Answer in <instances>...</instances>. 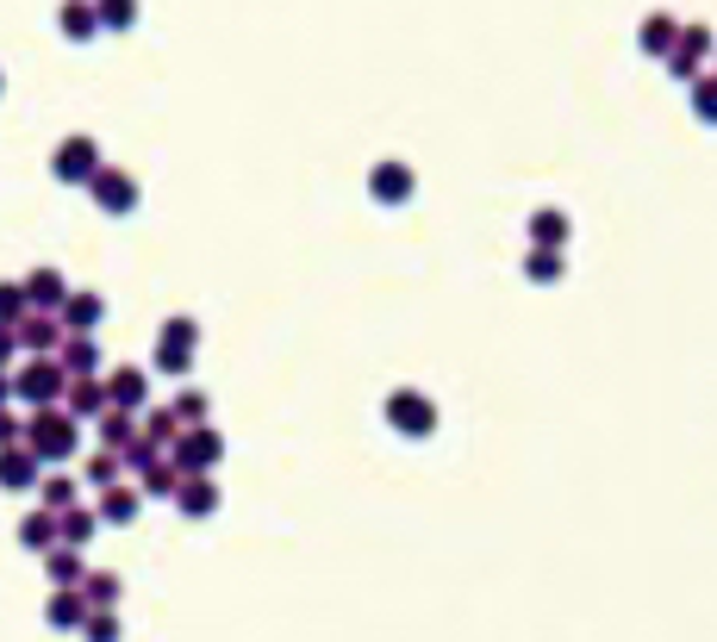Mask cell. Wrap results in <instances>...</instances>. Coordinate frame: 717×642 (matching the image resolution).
<instances>
[{"mask_svg":"<svg viewBox=\"0 0 717 642\" xmlns=\"http://www.w3.org/2000/svg\"><path fill=\"white\" fill-rule=\"evenodd\" d=\"M25 306H31L25 287H0V319H25Z\"/></svg>","mask_w":717,"mask_h":642,"instance_id":"4dcf8cb0","label":"cell"},{"mask_svg":"<svg viewBox=\"0 0 717 642\" xmlns=\"http://www.w3.org/2000/svg\"><path fill=\"white\" fill-rule=\"evenodd\" d=\"M94 20H100V25H113V31H119V25L131 20V0H94Z\"/></svg>","mask_w":717,"mask_h":642,"instance_id":"f1b7e54d","label":"cell"},{"mask_svg":"<svg viewBox=\"0 0 717 642\" xmlns=\"http://www.w3.org/2000/svg\"><path fill=\"white\" fill-rule=\"evenodd\" d=\"M25 299H31V306H63V281H56L50 269H38L31 281H25Z\"/></svg>","mask_w":717,"mask_h":642,"instance_id":"d6986e66","label":"cell"},{"mask_svg":"<svg viewBox=\"0 0 717 642\" xmlns=\"http://www.w3.org/2000/svg\"><path fill=\"white\" fill-rule=\"evenodd\" d=\"M0 399H7V381H0Z\"/></svg>","mask_w":717,"mask_h":642,"instance_id":"e575fe53","label":"cell"},{"mask_svg":"<svg viewBox=\"0 0 717 642\" xmlns=\"http://www.w3.org/2000/svg\"><path fill=\"white\" fill-rule=\"evenodd\" d=\"M100 437H106V444H113V449H131V444H138V424H131V412H119V406H113V412H106V424H100Z\"/></svg>","mask_w":717,"mask_h":642,"instance_id":"44dd1931","label":"cell"},{"mask_svg":"<svg viewBox=\"0 0 717 642\" xmlns=\"http://www.w3.org/2000/svg\"><path fill=\"white\" fill-rule=\"evenodd\" d=\"M94 362H100V349L88 344V337H75V344L63 349V374H88Z\"/></svg>","mask_w":717,"mask_h":642,"instance_id":"603a6c76","label":"cell"},{"mask_svg":"<svg viewBox=\"0 0 717 642\" xmlns=\"http://www.w3.org/2000/svg\"><path fill=\"white\" fill-rule=\"evenodd\" d=\"M7 356H13V331H0V362H7Z\"/></svg>","mask_w":717,"mask_h":642,"instance_id":"836d02e7","label":"cell"},{"mask_svg":"<svg viewBox=\"0 0 717 642\" xmlns=\"http://www.w3.org/2000/svg\"><path fill=\"white\" fill-rule=\"evenodd\" d=\"M20 543L25 549H56V512H31L20 524Z\"/></svg>","mask_w":717,"mask_h":642,"instance_id":"5bb4252c","label":"cell"},{"mask_svg":"<svg viewBox=\"0 0 717 642\" xmlns=\"http://www.w3.org/2000/svg\"><path fill=\"white\" fill-rule=\"evenodd\" d=\"M94 144H88V138H69V144H63V156H56V169H63V181H94Z\"/></svg>","mask_w":717,"mask_h":642,"instance_id":"52a82bcc","label":"cell"},{"mask_svg":"<svg viewBox=\"0 0 717 642\" xmlns=\"http://www.w3.org/2000/svg\"><path fill=\"white\" fill-rule=\"evenodd\" d=\"M75 419L69 412H38L31 419V431H25V449L38 455V462H63V455H75Z\"/></svg>","mask_w":717,"mask_h":642,"instance_id":"6da1fadb","label":"cell"},{"mask_svg":"<svg viewBox=\"0 0 717 642\" xmlns=\"http://www.w3.org/2000/svg\"><path fill=\"white\" fill-rule=\"evenodd\" d=\"M81 637L88 642H119V618H113V612H88V618H81Z\"/></svg>","mask_w":717,"mask_h":642,"instance_id":"cb8c5ba5","label":"cell"},{"mask_svg":"<svg viewBox=\"0 0 717 642\" xmlns=\"http://www.w3.org/2000/svg\"><path fill=\"white\" fill-rule=\"evenodd\" d=\"M175 419H206V399H200V394H181V406H175Z\"/></svg>","mask_w":717,"mask_h":642,"instance_id":"d6a6232c","label":"cell"},{"mask_svg":"<svg viewBox=\"0 0 717 642\" xmlns=\"http://www.w3.org/2000/svg\"><path fill=\"white\" fill-rule=\"evenodd\" d=\"M705 50H712V31H705V25H680L668 69L680 75V81H699V56H705Z\"/></svg>","mask_w":717,"mask_h":642,"instance_id":"277c9868","label":"cell"},{"mask_svg":"<svg viewBox=\"0 0 717 642\" xmlns=\"http://www.w3.org/2000/svg\"><path fill=\"white\" fill-rule=\"evenodd\" d=\"M69 412H75V419L106 412V387H100L94 374H69Z\"/></svg>","mask_w":717,"mask_h":642,"instance_id":"ba28073f","label":"cell"},{"mask_svg":"<svg viewBox=\"0 0 717 642\" xmlns=\"http://www.w3.org/2000/svg\"><path fill=\"white\" fill-rule=\"evenodd\" d=\"M44 618H50V630H81V618H88V599L63 587V599H50Z\"/></svg>","mask_w":717,"mask_h":642,"instance_id":"8fae6325","label":"cell"},{"mask_svg":"<svg viewBox=\"0 0 717 642\" xmlns=\"http://www.w3.org/2000/svg\"><path fill=\"white\" fill-rule=\"evenodd\" d=\"M406 188H412V181H406V169H381V181H374V194H381V200H399Z\"/></svg>","mask_w":717,"mask_h":642,"instance_id":"f546056e","label":"cell"},{"mask_svg":"<svg viewBox=\"0 0 717 642\" xmlns=\"http://www.w3.org/2000/svg\"><path fill=\"white\" fill-rule=\"evenodd\" d=\"M63 31H69V38H94L100 31L94 7H88V0H69V7H63Z\"/></svg>","mask_w":717,"mask_h":642,"instance_id":"ac0fdd59","label":"cell"},{"mask_svg":"<svg viewBox=\"0 0 717 642\" xmlns=\"http://www.w3.org/2000/svg\"><path fill=\"white\" fill-rule=\"evenodd\" d=\"M38 468H44V462H38L31 449H7V455H0V487H13V493H25V487L38 480Z\"/></svg>","mask_w":717,"mask_h":642,"instance_id":"8992f818","label":"cell"},{"mask_svg":"<svg viewBox=\"0 0 717 642\" xmlns=\"http://www.w3.org/2000/svg\"><path fill=\"white\" fill-rule=\"evenodd\" d=\"M119 169H106V175H94V188L106 194V206H131V181H113Z\"/></svg>","mask_w":717,"mask_h":642,"instance_id":"4316f807","label":"cell"},{"mask_svg":"<svg viewBox=\"0 0 717 642\" xmlns=\"http://www.w3.org/2000/svg\"><path fill=\"white\" fill-rule=\"evenodd\" d=\"M106 399H113L119 412L144 406V374H138V369H113V381H106Z\"/></svg>","mask_w":717,"mask_h":642,"instance_id":"30bf717a","label":"cell"},{"mask_svg":"<svg viewBox=\"0 0 717 642\" xmlns=\"http://www.w3.org/2000/svg\"><path fill=\"white\" fill-rule=\"evenodd\" d=\"M138 512V493H125V487H106V499H100V524H125Z\"/></svg>","mask_w":717,"mask_h":642,"instance_id":"ffe728a7","label":"cell"},{"mask_svg":"<svg viewBox=\"0 0 717 642\" xmlns=\"http://www.w3.org/2000/svg\"><path fill=\"white\" fill-rule=\"evenodd\" d=\"M175 474H181V468H169V462H150V468H144V493H175V487H181Z\"/></svg>","mask_w":717,"mask_h":642,"instance_id":"d4e9b609","label":"cell"},{"mask_svg":"<svg viewBox=\"0 0 717 642\" xmlns=\"http://www.w3.org/2000/svg\"><path fill=\"white\" fill-rule=\"evenodd\" d=\"M693 106L717 125V75H699V81H693Z\"/></svg>","mask_w":717,"mask_h":642,"instance_id":"484cf974","label":"cell"},{"mask_svg":"<svg viewBox=\"0 0 717 642\" xmlns=\"http://www.w3.org/2000/svg\"><path fill=\"white\" fill-rule=\"evenodd\" d=\"M44 562H50V580H56V587H81V555H75V549H44Z\"/></svg>","mask_w":717,"mask_h":642,"instance_id":"e0dca14e","label":"cell"},{"mask_svg":"<svg viewBox=\"0 0 717 642\" xmlns=\"http://www.w3.org/2000/svg\"><path fill=\"white\" fill-rule=\"evenodd\" d=\"M674 38H680V25H674L668 13H649L643 20V44L649 50H674Z\"/></svg>","mask_w":717,"mask_h":642,"instance_id":"7402d4cb","label":"cell"},{"mask_svg":"<svg viewBox=\"0 0 717 642\" xmlns=\"http://www.w3.org/2000/svg\"><path fill=\"white\" fill-rule=\"evenodd\" d=\"M31 406H50V399L69 387V374H63V362H50V356H38V362H25V374L13 381Z\"/></svg>","mask_w":717,"mask_h":642,"instance_id":"3957f363","label":"cell"},{"mask_svg":"<svg viewBox=\"0 0 717 642\" xmlns=\"http://www.w3.org/2000/svg\"><path fill=\"white\" fill-rule=\"evenodd\" d=\"M56 337H63V319H38V312H25V319H20V344L25 349H44V356H50Z\"/></svg>","mask_w":717,"mask_h":642,"instance_id":"9c48e42d","label":"cell"},{"mask_svg":"<svg viewBox=\"0 0 717 642\" xmlns=\"http://www.w3.org/2000/svg\"><path fill=\"white\" fill-rule=\"evenodd\" d=\"M175 505H181L188 518H213V512H219V487H213L206 474H194V480L175 487Z\"/></svg>","mask_w":717,"mask_h":642,"instance_id":"5b68a950","label":"cell"},{"mask_svg":"<svg viewBox=\"0 0 717 642\" xmlns=\"http://www.w3.org/2000/svg\"><path fill=\"white\" fill-rule=\"evenodd\" d=\"M219 455H225V444H219V431H206V424L175 437V468H188V474H206Z\"/></svg>","mask_w":717,"mask_h":642,"instance_id":"7a4b0ae2","label":"cell"},{"mask_svg":"<svg viewBox=\"0 0 717 642\" xmlns=\"http://www.w3.org/2000/svg\"><path fill=\"white\" fill-rule=\"evenodd\" d=\"M94 319H100V299H63V331H75V337H88L94 331Z\"/></svg>","mask_w":717,"mask_h":642,"instance_id":"9a60e30c","label":"cell"},{"mask_svg":"<svg viewBox=\"0 0 717 642\" xmlns=\"http://www.w3.org/2000/svg\"><path fill=\"white\" fill-rule=\"evenodd\" d=\"M387 412L399 419V431H406V437H424V431H431V406H424V399H412V394H399Z\"/></svg>","mask_w":717,"mask_h":642,"instance_id":"7c38bea8","label":"cell"},{"mask_svg":"<svg viewBox=\"0 0 717 642\" xmlns=\"http://www.w3.org/2000/svg\"><path fill=\"white\" fill-rule=\"evenodd\" d=\"M113 474H119V455H94V462H88V480H94V487H113Z\"/></svg>","mask_w":717,"mask_h":642,"instance_id":"1f68e13d","label":"cell"},{"mask_svg":"<svg viewBox=\"0 0 717 642\" xmlns=\"http://www.w3.org/2000/svg\"><path fill=\"white\" fill-rule=\"evenodd\" d=\"M75 505V480H44V512H69Z\"/></svg>","mask_w":717,"mask_h":642,"instance_id":"83f0119b","label":"cell"},{"mask_svg":"<svg viewBox=\"0 0 717 642\" xmlns=\"http://www.w3.org/2000/svg\"><path fill=\"white\" fill-rule=\"evenodd\" d=\"M81 599H88V612H113V605H119V580H113V574H94V580H81Z\"/></svg>","mask_w":717,"mask_h":642,"instance_id":"2e32d148","label":"cell"},{"mask_svg":"<svg viewBox=\"0 0 717 642\" xmlns=\"http://www.w3.org/2000/svg\"><path fill=\"white\" fill-rule=\"evenodd\" d=\"M56 524H63V543H69V549H81L88 537H94L100 512H81V505H69V512H56Z\"/></svg>","mask_w":717,"mask_h":642,"instance_id":"4fadbf2b","label":"cell"}]
</instances>
